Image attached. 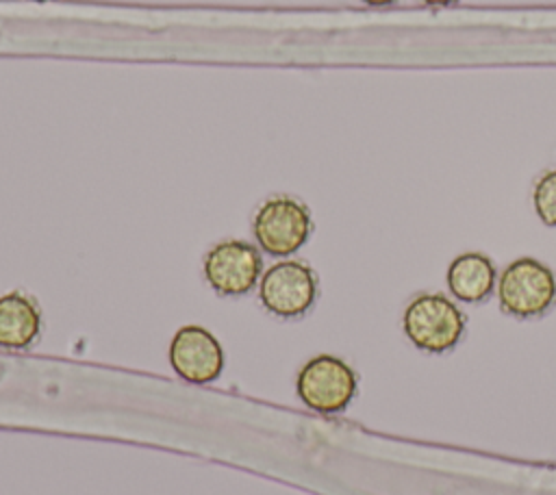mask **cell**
Listing matches in <instances>:
<instances>
[{
    "label": "cell",
    "instance_id": "obj_3",
    "mask_svg": "<svg viewBox=\"0 0 556 495\" xmlns=\"http://www.w3.org/2000/svg\"><path fill=\"white\" fill-rule=\"evenodd\" d=\"M500 308L517 319H534L556 304V274L532 256L510 261L497 276Z\"/></svg>",
    "mask_w": 556,
    "mask_h": 495
},
{
    "label": "cell",
    "instance_id": "obj_10",
    "mask_svg": "<svg viewBox=\"0 0 556 495\" xmlns=\"http://www.w3.org/2000/svg\"><path fill=\"white\" fill-rule=\"evenodd\" d=\"M532 206L545 226L556 228V167L536 178L532 189Z\"/></svg>",
    "mask_w": 556,
    "mask_h": 495
},
{
    "label": "cell",
    "instance_id": "obj_7",
    "mask_svg": "<svg viewBox=\"0 0 556 495\" xmlns=\"http://www.w3.org/2000/svg\"><path fill=\"white\" fill-rule=\"evenodd\" d=\"M169 365L178 378L191 384L215 382L224 371V347L204 326L189 323L169 341Z\"/></svg>",
    "mask_w": 556,
    "mask_h": 495
},
{
    "label": "cell",
    "instance_id": "obj_8",
    "mask_svg": "<svg viewBox=\"0 0 556 495\" xmlns=\"http://www.w3.org/2000/svg\"><path fill=\"white\" fill-rule=\"evenodd\" d=\"M43 328V317L35 297L24 291H9L0 295V347L24 352L30 350Z\"/></svg>",
    "mask_w": 556,
    "mask_h": 495
},
{
    "label": "cell",
    "instance_id": "obj_2",
    "mask_svg": "<svg viewBox=\"0 0 556 495\" xmlns=\"http://www.w3.org/2000/svg\"><path fill=\"white\" fill-rule=\"evenodd\" d=\"M311 232L313 217L308 206L287 193L263 200L252 219V234L258 250L276 258H289L302 250Z\"/></svg>",
    "mask_w": 556,
    "mask_h": 495
},
{
    "label": "cell",
    "instance_id": "obj_5",
    "mask_svg": "<svg viewBox=\"0 0 556 495\" xmlns=\"http://www.w3.org/2000/svg\"><path fill=\"white\" fill-rule=\"evenodd\" d=\"M358 391L356 371L334 354H317L308 358L295 378L300 402L321 415L343 412Z\"/></svg>",
    "mask_w": 556,
    "mask_h": 495
},
{
    "label": "cell",
    "instance_id": "obj_9",
    "mask_svg": "<svg viewBox=\"0 0 556 495\" xmlns=\"http://www.w3.org/2000/svg\"><path fill=\"white\" fill-rule=\"evenodd\" d=\"M445 282L454 300L480 304L493 293L497 284V269L486 254L463 252L447 265Z\"/></svg>",
    "mask_w": 556,
    "mask_h": 495
},
{
    "label": "cell",
    "instance_id": "obj_11",
    "mask_svg": "<svg viewBox=\"0 0 556 495\" xmlns=\"http://www.w3.org/2000/svg\"><path fill=\"white\" fill-rule=\"evenodd\" d=\"M424 4H430V7H447V4H454L456 0H419Z\"/></svg>",
    "mask_w": 556,
    "mask_h": 495
},
{
    "label": "cell",
    "instance_id": "obj_1",
    "mask_svg": "<svg viewBox=\"0 0 556 495\" xmlns=\"http://www.w3.org/2000/svg\"><path fill=\"white\" fill-rule=\"evenodd\" d=\"M402 328L417 350L445 354L463 339L465 313L443 293H419L406 304Z\"/></svg>",
    "mask_w": 556,
    "mask_h": 495
},
{
    "label": "cell",
    "instance_id": "obj_12",
    "mask_svg": "<svg viewBox=\"0 0 556 495\" xmlns=\"http://www.w3.org/2000/svg\"><path fill=\"white\" fill-rule=\"evenodd\" d=\"M361 2H365L369 7H387V4H393L395 0H361Z\"/></svg>",
    "mask_w": 556,
    "mask_h": 495
},
{
    "label": "cell",
    "instance_id": "obj_6",
    "mask_svg": "<svg viewBox=\"0 0 556 495\" xmlns=\"http://www.w3.org/2000/svg\"><path fill=\"white\" fill-rule=\"evenodd\" d=\"M204 280L222 297L248 295L263 276L258 245L243 239H224L211 245L202 261Z\"/></svg>",
    "mask_w": 556,
    "mask_h": 495
},
{
    "label": "cell",
    "instance_id": "obj_4",
    "mask_svg": "<svg viewBox=\"0 0 556 495\" xmlns=\"http://www.w3.org/2000/svg\"><path fill=\"white\" fill-rule=\"evenodd\" d=\"M319 280L313 267L298 258L269 265L258 280L261 306L285 321L304 317L317 302Z\"/></svg>",
    "mask_w": 556,
    "mask_h": 495
},
{
    "label": "cell",
    "instance_id": "obj_13",
    "mask_svg": "<svg viewBox=\"0 0 556 495\" xmlns=\"http://www.w3.org/2000/svg\"><path fill=\"white\" fill-rule=\"evenodd\" d=\"M35 2H46V0H35Z\"/></svg>",
    "mask_w": 556,
    "mask_h": 495
}]
</instances>
